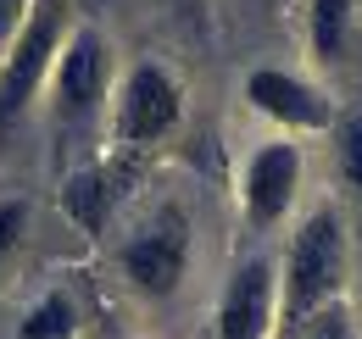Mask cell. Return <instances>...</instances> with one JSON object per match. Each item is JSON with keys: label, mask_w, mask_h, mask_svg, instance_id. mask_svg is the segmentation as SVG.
<instances>
[{"label": "cell", "mask_w": 362, "mask_h": 339, "mask_svg": "<svg viewBox=\"0 0 362 339\" xmlns=\"http://www.w3.org/2000/svg\"><path fill=\"white\" fill-rule=\"evenodd\" d=\"M346 273H351V245H346V222L334 206L307 212V222L296 228L284 267H279V328L296 334L307 328L317 311H329L346 295Z\"/></svg>", "instance_id": "6da1fadb"}, {"label": "cell", "mask_w": 362, "mask_h": 339, "mask_svg": "<svg viewBox=\"0 0 362 339\" xmlns=\"http://www.w3.org/2000/svg\"><path fill=\"white\" fill-rule=\"evenodd\" d=\"M67 34H73L67 0H34L28 6V23L17 28V40L0 56V128H11L34 106V95L50 84V67H56Z\"/></svg>", "instance_id": "7a4b0ae2"}, {"label": "cell", "mask_w": 362, "mask_h": 339, "mask_svg": "<svg viewBox=\"0 0 362 339\" xmlns=\"http://www.w3.org/2000/svg\"><path fill=\"white\" fill-rule=\"evenodd\" d=\"M50 117L62 133H84V128L112 106V44L95 28H73L56 67H50Z\"/></svg>", "instance_id": "3957f363"}, {"label": "cell", "mask_w": 362, "mask_h": 339, "mask_svg": "<svg viewBox=\"0 0 362 339\" xmlns=\"http://www.w3.org/2000/svg\"><path fill=\"white\" fill-rule=\"evenodd\" d=\"M184 123V89L162 61H134L123 84L112 89V145L117 150H151Z\"/></svg>", "instance_id": "277c9868"}, {"label": "cell", "mask_w": 362, "mask_h": 339, "mask_svg": "<svg viewBox=\"0 0 362 339\" xmlns=\"http://www.w3.org/2000/svg\"><path fill=\"white\" fill-rule=\"evenodd\" d=\"M117 267L129 278V290L145 300H168L184 284V267H189V217L179 206H162L139 222L134 234L123 239Z\"/></svg>", "instance_id": "5b68a950"}, {"label": "cell", "mask_w": 362, "mask_h": 339, "mask_svg": "<svg viewBox=\"0 0 362 339\" xmlns=\"http://www.w3.org/2000/svg\"><path fill=\"white\" fill-rule=\"evenodd\" d=\"M301 145L296 139H268L262 150H251V162L240 172V212L251 228H279L290 206H296V195H301Z\"/></svg>", "instance_id": "8992f818"}, {"label": "cell", "mask_w": 362, "mask_h": 339, "mask_svg": "<svg viewBox=\"0 0 362 339\" xmlns=\"http://www.w3.org/2000/svg\"><path fill=\"white\" fill-rule=\"evenodd\" d=\"M273 328H279V267L268 256H251L228 273L212 339H273Z\"/></svg>", "instance_id": "52a82bcc"}, {"label": "cell", "mask_w": 362, "mask_h": 339, "mask_svg": "<svg viewBox=\"0 0 362 339\" xmlns=\"http://www.w3.org/2000/svg\"><path fill=\"white\" fill-rule=\"evenodd\" d=\"M245 100H251V112H262L284 133H323V128H334V100L313 78H296L284 67H257L245 78Z\"/></svg>", "instance_id": "ba28073f"}, {"label": "cell", "mask_w": 362, "mask_h": 339, "mask_svg": "<svg viewBox=\"0 0 362 339\" xmlns=\"http://www.w3.org/2000/svg\"><path fill=\"white\" fill-rule=\"evenodd\" d=\"M129 184H134V150H117L106 162H90L84 172H73L62 184V212L73 217L84 234H100L112 222V212H117V201L129 195Z\"/></svg>", "instance_id": "9c48e42d"}, {"label": "cell", "mask_w": 362, "mask_h": 339, "mask_svg": "<svg viewBox=\"0 0 362 339\" xmlns=\"http://www.w3.org/2000/svg\"><path fill=\"white\" fill-rule=\"evenodd\" d=\"M351 6L357 0H307V44H313V61H340L346 40H351Z\"/></svg>", "instance_id": "30bf717a"}, {"label": "cell", "mask_w": 362, "mask_h": 339, "mask_svg": "<svg viewBox=\"0 0 362 339\" xmlns=\"http://www.w3.org/2000/svg\"><path fill=\"white\" fill-rule=\"evenodd\" d=\"M73 334H78V306H73V295H62V290L40 295L28 306L23 328H17V339H73Z\"/></svg>", "instance_id": "8fae6325"}, {"label": "cell", "mask_w": 362, "mask_h": 339, "mask_svg": "<svg viewBox=\"0 0 362 339\" xmlns=\"http://www.w3.org/2000/svg\"><path fill=\"white\" fill-rule=\"evenodd\" d=\"M334 167H340V178L362 195V112L334 128Z\"/></svg>", "instance_id": "7c38bea8"}, {"label": "cell", "mask_w": 362, "mask_h": 339, "mask_svg": "<svg viewBox=\"0 0 362 339\" xmlns=\"http://www.w3.org/2000/svg\"><path fill=\"white\" fill-rule=\"evenodd\" d=\"M23 234H28V201H0V267L23 245Z\"/></svg>", "instance_id": "4fadbf2b"}, {"label": "cell", "mask_w": 362, "mask_h": 339, "mask_svg": "<svg viewBox=\"0 0 362 339\" xmlns=\"http://www.w3.org/2000/svg\"><path fill=\"white\" fill-rule=\"evenodd\" d=\"M284 339H351V311L334 300L329 311H317L307 328H296V334H284Z\"/></svg>", "instance_id": "5bb4252c"}, {"label": "cell", "mask_w": 362, "mask_h": 339, "mask_svg": "<svg viewBox=\"0 0 362 339\" xmlns=\"http://www.w3.org/2000/svg\"><path fill=\"white\" fill-rule=\"evenodd\" d=\"M28 6H34V0H0V50L17 40V28L28 23Z\"/></svg>", "instance_id": "9a60e30c"}, {"label": "cell", "mask_w": 362, "mask_h": 339, "mask_svg": "<svg viewBox=\"0 0 362 339\" xmlns=\"http://www.w3.org/2000/svg\"><path fill=\"white\" fill-rule=\"evenodd\" d=\"M173 11H179L184 23H201V11H206V0H168Z\"/></svg>", "instance_id": "2e32d148"}]
</instances>
